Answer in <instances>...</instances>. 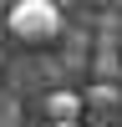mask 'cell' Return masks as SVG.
<instances>
[{
	"mask_svg": "<svg viewBox=\"0 0 122 127\" xmlns=\"http://www.w3.org/2000/svg\"><path fill=\"white\" fill-rule=\"evenodd\" d=\"M5 26H10V36L26 41V46H46V41L61 36V10L51 5V0H15L10 15H5Z\"/></svg>",
	"mask_w": 122,
	"mask_h": 127,
	"instance_id": "cell-1",
	"label": "cell"
},
{
	"mask_svg": "<svg viewBox=\"0 0 122 127\" xmlns=\"http://www.w3.org/2000/svg\"><path fill=\"white\" fill-rule=\"evenodd\" d=\"M81 92H51L46 97V112H51V122H81Z\"/></svg>",
	"mask_w": 122,
	"mask_h": 127,
	"instance_id": "cell-2",
	"label": "cell"
},
{
	"mask_svg": "<svg viewBox=\"0 0 122 127\" xmlns=\"http://www.w3.org/2000/svg\"><path fill=\"white\" fill-rule=\"evenodd\" d=\"M81 102H87V107H117V102H122V92L112 87V81H97V87H92Z\"/></svg>",
	"mask_w": 122,
	"mask_h": 127,
	"instance_id": "cell-3",
	"label": "cell"
},
{
	"mask_svg": "<svg viewBox=\"0 0 122 127\" xmlns=\"http://www.w3.org/2000/svg\"><path fill=\"white\" fill-rule=\"evenodd\" d=\"M51 127H81V122H51Z\"/></svg>",
	"mask_w": 122,
	"mask_h": 127,
	"instance_id": "cell-4",
	"label": "cell"
}]
</instances>
